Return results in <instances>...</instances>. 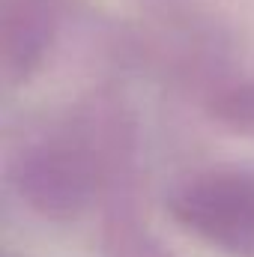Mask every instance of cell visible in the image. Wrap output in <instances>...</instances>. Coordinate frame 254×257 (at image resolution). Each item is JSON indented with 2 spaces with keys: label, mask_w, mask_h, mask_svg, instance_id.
I'll list each match as a JSON object with an SVG mask.
<instances>
[{
  "label": "cell",
  "mask_w": 254,
  "mask_h": 257,
  "mask_svg": "<svg viewBox=\"0 0 254 257\" xmlns=\"http://www.w3.org/2000/svg\"><path fill=\"white\" fill-rule=\"evenodd\" d=\"M171 206L197 233L230 248H254V171L248 168L189 174L177 183Z\"/></svg>",
  "instance_id": "obj_2"
},
{
  "label": "cell",
  "mask_w": 254,
  "mask_h": 257,
  "mask_svg": "<svg viewBox=\"0 0 254 257\" xmlns=\"http://www.w3.org/2000/svg\"><path fill=\"white\" fill-rule=\"evenodd\" d=\"M206 114L215 126L254 141V78L239 84H224L209 96Z\"/></svg>",
  "instance_id": "obj_4"
},
{
  "label": "cell",
  "mask_w": 254,
  "mask_h": 257,
  "mask_svg": "<svg viewBox=\"0 0 254 257\" xmlns=\"http://www.w3.org/2000/svg\"><path fill=\"white\" fill-rule=\"evenodd\" d=\"M81 0H0V78L6 87L33 81L51 60Z\"/></svg>",
  "instance_id": "obj_3"
},
{
  "label": "cell",
  "mask_w": 254,
  "mask_h": 257,
  "mask_svg": "<svg viewBox=\"0 0 254 257\" xmlns=\"http://www.w3.org/2000/svg\"><path fill=\"white\" fill-rule=\"evenodd\" d=\"M126 51L156 78L180 87L212 84L230 60L221 27L194 15H162L129 33Z\"/></svg>",
  "instance_id": "obj_1"
}]
</instances>
